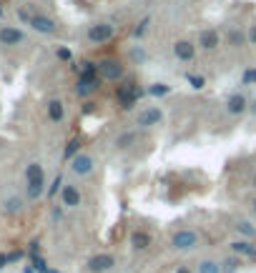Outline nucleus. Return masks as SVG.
I'll list each match as a JSON object with an SVG mask.
<instances>
[{"label": "nucleus", "mask_w": 256, "mask_h": 273, "mask_svg": "<svg viewBox=\"0 0 256 273\" xmlns=\"http://www.w3.org/2000/svg\"><path fill=\"white\" fill-rule=\"evenodd\" d=\"M98 75H101V81L121 83L123 75H126V68H123V63L116 60V58H103V60H98Z\"/></svg>", "instance_id": "f257e3e1"}, {"label": "nucleus", "mask_w": 256, "mask_h": 273, "mask_svg": "<svg viewBox=\"0 0 256 273\" xmlns=\"http://www.w3.org/2000/svg\"><path fill=\"white\" fill-rule=\"evenodd\" d=\"M138 95H141V88H138L133 81H126V83H121V86L116 88V100H118V105H121L123 110H131V108L136 105Z\"/></svg>", "instance_id": "f03ea898"}, {"label": "nucleus", "mask_w": 256, "mask_h": 273, "mask_svg": "<svg viewBox=\"0 0 256 273\" xmlns=\"http://www.w3.org/2000/svg\"><path fill=\"white\" fill-rule=\"evenodd\" d=\"M171 246L176 251H194L199 246V233L191 230V228H181L171 236Z\"/></svg>", "instance_id": "7ed1b4c3"}, {"label": "nucleus", "mask_w": 256, "mask_h": 273, "mask_svg": "<svg viewBox=\"0 0 256 273\" xmlns=\"http://www.w3.org/2000/svg\"><path fill=\"white\" fill-rule=\"evenodd\" d=\"M113 35H116V25L111 23H93L88 28V41L93 46H103L108 41H113Z\"/></svg>", "instance_id": "20e7f679"}, {"label": "nucleus", "mask_w": 256, "mask_h": 273, "mask_svg": "<svg viewBox=\"0 0 256 273\" xmlns=\"http://www.w3.org/2000/svg\"><path fill=\"white\" fill-rule=\"evenodd\" d=\"M161 123H163V113H161V108H156V105L143 108V110H138V115H136V126H141V128H154V126H161Z\"/></svg>", "instance_id": "39448f33"}, {"label": "nucleus", "mask_w": 256, "mask_h": 273, "mask_svg": "<svg viewBox=\"0 0 256 273\" xmlns=\"http://www.w3.org/2000/svg\"><path fill=\"white\" fill-rule=\"evenodd\" d=\"M113 266H116V256H111V253H98V256L88 258L86 271H88V273H105V271H111Z\"/></svg>", "instance_id": "423d86ee"}, {"label": "nucleus", "mask_w": 256, "mask_h": 273, "mask_svg": "<svg viewBox=\"0 0 256 273\" xmlns=\"http://www.w3.org/2000/svg\"><path fill=\"white\" fill-rule=\"evenodd\" d=\"M60 201H63V206H65V208H78V206H81V201H83L78 185L65 183V185H63V190H60Z\"/></svg>", "instance_id": "0eeeda50"}, {"label": "nucleus", "mask_w": 256, "mask_h": 273, "mask_svg": "<svg viewBox=\"0 0 256 273\" xmlns=\"http://www.w3.org/2000/svg\"><path fill=\"white\" fill-rule=\"evenodd\" d=\"M218 43H221V35H218V30H213V28H204L201 33H199V48L201 50H216L218 48Z\"/></svg>", "instance_id": "6e6552de"}, {"label": "nucleus", "mask_w": 256, "mask_h": 273, "mask_svg": "<svg viewBox=\"0 0 256 273\" xmlns=\"http://www.w3.org/2000/svg\"><path fill=\"white\" fill-rule=\"evenodd\" d=\"M93 155H88V153H78L76 158L70 161V171L76 173V176H88L91 171H93Z\"/></svg>", "instance_id": "1a4fd4ad"}, {"label": "nucleus", "mask_w": 256, "mask_h": 273, "mask_svg": "<svg viewBox=\"0 0 256 273\" xmlns=\"http://www.w3.org/2000/svg\"><path fill=\"white\" fill-rule=\"evenodd\" d=\"M249 110V98L244 95V93H231L229 98H226V113H231V115H244Z\"/></svg>", "instance_id": "9d476101"}, {"label": "nucleus", "mask_w": 256, "mask_h": 273, "mask_svg": "<svg viewBox=\"0 0 256 273\" xmlns=\"http://www.w3.org/2000/svg\"><path fill=\"white\" fill-rule=\"evenodd\" d=\"M25 41V33L13 28V25H3L0 28V43L3 46H20Z\"/></svg>", "instance_id": "9b49d317"}, {"label": "nucleus", "mask_w": 256, "mask_h": 273, "mask_svg": "<svg viewBox=\"0 0 256 273\" xmlns=\"http://www.w3.org/2000/svg\"><path fill=\"white\" fill-rule=\"evenodd\" d=\"M101 88V78H78L76 83V95L78 98H88Z\"/></svg>", "instance_id": "f8f14e48"}, {"label": "nucleus", "mask_w": 256, "mask_h": 273, "mask_svg": "<svg viewBox=\"0 0 256 273\" xmlns=\"http://www.w3.org/2000/svg\"><path fill=\"white\" fill-rule=\"evenodd\" d=\"M30 28H33L35 33L51 35V33H55V20H53V18H48V15H33Z\"/></svg>", "instance_id": "ddd939ff"}, {"label": "nucleus", "mask_w": 256, "mask_h": 273, "mask_svg": "<svg viewBox=\"0 0 256 273\" xmlns=\"http://www.w3.org/2000/svg\"><path fill=\"white\" fill-rule=\"evenodd\" d=\"M173 55H176L178 60H194L196 46H194L191 41H176V43H173Z\"/></svg>", "instance_id": "4468645a"}, {"label": "nucleus", "mask_w": 256, "mask_h": 273, "mask_svg": "<svg viewBox=\"0 0 256 273\" xmlns=\"http://www.w3.org/2000/svg\"><path fill=\"white\" fill-rule=\"evenodd\" d=\"M131 246H133V251H149V248L154 246L151 233H146V230H133V233H131Z\"/></svg>", "instance_id": "2eb2a0df"}, {"label": "nucleus", "mask_w": 256, "mask_h": 273, "mask_svg": "<svg viewBox=\"0 0 256 273\" xmlns=\"http://www.w3.org/2000/svg\"><path fill=\"white\" fill-rule=\"evenodd\" d=\"M226 43H229L231 48H246V46H249L246 30H241V28H231V30L226 33Z\"/></svg>", "instance_id": "dca6fc26"}, {"label": "nucleus", "mask_w": 256, "mask_h": 273, "mask_svg": "<svg viewBox=\"0 0 256 273\" xmlns=\"http://www.w3.org/2000/svg\"><path fill=\"white\" fill-rule=\"evenodd\" d=\"M231 251H234V256H249V258L256 256V246H254L251 241H246V238L234 241V243H231Z\"/></svg>", "instance_id": "f3484780"}, {"label": "nucleus", "mask_w": 256, "mask_h": 273, "mask_svg": "<svg viewBox=\"0 0 256 273\" xmlns=\"http://www.w3.org/2000/svg\"><path fill=\"white\" fill-rule=\"evenodd\" d=\"M46 178H35V181H28V198L30 201H38L41 196H46Z\"/></svg>", "instance_id": "a211bd4d"}, {"label": "nucleus", "mask_w": 256, "mask_h": 273, "mask_svg": "<svg viewBox=\"0 0 256 273\" xmlns=\"http://www.w3.org/2000/svg\"><path fill=\"white\" fill-rule=\"evenodd\" d=\"M48 118H51L53 123H60V121L65 118V105H63V100L53 98V100L48 103Z\"/></svg>", "instance_id": "6ab92c4d"}, {"label": "nucleus", "mask_w": 256, "mask_h": 273, "mask_svg": "<svg viewBox=\"0 0 256 273\" xmlns=\"http://www.w3.org/2000/svg\"><path fill=\"white\" fill-rule=\"evenodd\" d=\"M78 78H101L96 60H81L78 63Z\"/></svg>", "instance_id": "aec40b11"}, {"label": "nucleus", "mask_w": 256, "mask_h": 273, "mask_svg": "<svg viewBox=\"0 0 256 273\" xmlns=\"http://www.w3.org/2000/svg\"><path fill=\"white\" fill-rule=\"evenodd\" d=\"M196 273H224V268H221V263L213 261V258H204V261H199Z\"/></svg>", "instance_id": "412c9836"}, {"label": "nucleus", "mask_w": 256, "mask_h": 273, "mask_svg": "<svg viewBox=\"0 0 256 273\" xmlns=\"http://www.w3.org/2000/svg\"><path fill=\"white\" fill-rule=\"evenodd\" d=\"M78 153H81V138L76 136V138L68 140V145H65V150H63V158H65V161H73Z\"/></svg>", "instance_id": "4be33fe9"}, {"label": "nucleus", "mask_w": 256, "mask_h": 273, "mask_svg": "<svg viewBox=\"0 0 256 273\" xmlns=\"http://www.w3.org/2000/svg\"><path fill=\"white\" fill-rule=\"evenodd\" d=\"M136 138H138V133H136V131H126V133H121V136L116 138V148L126 150V148H131V145L136 143Z\"/></svg>", "instance_id": "5701e85b"}, {"label": "nucleus", "mask_w": 256, "mask_h": 273, "mask_svg": "<svg viewBox=\"0 0 256 273\" xmlns=\"http://www.w3.org/2000/svg\"><path fill=\"white\" fill-rule=\"evenodd\" d=\"M239 233H241V236L246 238V241H251V238H256V228L249 223V221H236V226H234Z\"/></svg>", "instance_id": "b1692460"}, {"label": "nucleus", "mask_w": 256, "mask_h": 273, "mask_svg": "<svg viewBox=\"0 0 256 273\" xmlns=\"http://www.w3.org/2000/svg\"><path fill=\"white\" fill-rule=\"evenodd\" d=\"M35 178H46L41 163H30V166L25 168V181H35Z\"/></svg>", "instance_id": "393cba45"}, {"label": "nucleus", "mask_w": 256, "mask_h": 273, "mask_svg": "<svg viewBox=\"0 0 256 273\" xmlns=\"http://www.w3.org/2000/svg\"><path fill=\"white\" fill-rule=\"evenodd\" d=\"M168 93H171V86H166V83H154L149 88V95H154V98H163Z\"/></svg>", "instance_id": "a878e982"}, {"label": "nucleus", "mask_w": 256, "mask_h": 273, "mask_svg": "<svg viewBox=\"0 0 256 273\" xmlns=\"http://www.w3.org/2000/svg\"><path fill=\"white\" fill-rule=\"evenodd\" d=\"M221 268H224V273H234L236 268H241V256H229V258L221 263Z\"/></svg>", "instance_id": "bb28decb"}, {"label": "nucleus", "mask_w": 256, "mask_h": 273, "mask_svg": "<svg viewBox=\"0 0 256 273\" xmlns=\"http://www.w3.org/2000/svg\"><path fill=\"white\" fill-rule=\"evenodd\" d=\"M20 211H23V198L13 196L5 201V213H20Z\"/></svg>", "instance_id": "cd10ccee"}, {"label": "nucleus", "mask_w": 256, "mask_h": 273, "mask_svg": "<svg viewBox=\"0 0 256 273\" xmlns=\"http://www.w3.org/2000/svg\"><path fill=\"white\" fill-rule=\"evenodd\" d=\"M186 81H189L191 88H196V91H201V88L206 86V78H204V75H196V73H186Z\"/></svg>", "instance_id": "c85d7f7f"}, {"label": "nucleus", "mask_w": 256, "mask_h": 273, "mask_svg": "<svg viewBox=\"0 0 256 273\" xmlns=\"http://www.w3.org/2000/svg\"><path fill=\"white\" fill-rule=\"evenodd\" d=\"M30 266L35 268V273H48V271H51L43 256H35V258H30Z\"/></svg>", "instance_id": "c756f323"}, {"label": "nucleus", "mask_w": 256, "mask_h": 273, "mask_svg": "<svg viewBox=\"0 0 256 273\" xmlns=\"http://www.w3.org/2000/svg\"><path fill=\"white\" fill-rule=\"evenodd\" d=\"M63 185H65V183H63V176L58 173V176L53 178V185L48 188V198H53V196H55V193H58V190H63Z\"/></svg>", "instance_id": "7c9ffc66"}, {"label": "nucleus", "mask_w": 256, "mask_h": 273, "mask_svg": "<svg viewBox=\"0 0 256 273\" xmlns=\"http://www.w3.org/2000/svg\"><path fill=\"white\" fill-rule=\"evenodd\" d=\"M241 83H244V86H254V83H256V68L244 70V75H241Z\"/></svg>", "instance_id": "2f4dec72"}, {"label": "nucleus", "mask_w": 256, "mask_h": 273, "mask_svg": "<svg viewBox=\"0 0 256 273\" xmlns=\"http://www.w3.org/2000/svg\"><path fill=\"white\" fill-rule=\"evenodd\" d=\"M131 60H133V63H143V60H146V50H143L141 46H136V48L131 50Z\"/></svg>", "instance_id": "473e14b6"}, {"label": "nucleus", "mask_w": 256, "mask_h": 273, "mask_svg": "<svg viewBox=\"0 0 256 273\" xmlns=\"http://www.w3.org/2000/svg\"><path fill=\"white\" fill-rule=\"evenodd\" d=\"M149 23H151L149 18H143V20H141V23H138V25L133 28V35H136V38H141V35H143L146 30H149Z\"/></svg>", "instance_id": "72a5a7b5"}, {"label": "nucleus", "mask_w": 256, "mask_h": 273, "mask_svg": "<svg viewBox=\"0 0 256 273\" xmlns=\"http://www.w3.org/2000/svg\"><path fill=\"white\" fill-rule=\"evenodd\" d=\"M246 38H249V46H256V23H254V25H249Z\"/></svg>", "instance_id": "f704fd0d"}, {"label": "nucleus", "mask_w": 256, "mask_h": 273, "mask_svg": "<svg viewBox=\"0 0 256 273\" xmlns=\"http://www.w3.org/2000/svg\"><path fill=\"white\" fill-rule=\"evenodd\" d=\"M35 256H41V243L38 241L30 243V258H35Z\"/></svg>", "instance_id": "c9c22d12"}, {"label": "nucleus", "mask_w": 256, "mask_h": 273, "mask_svg": "<svg viewBox=\"0 0 256 273\" xmlns=\"http://www.w3.org/2000/svg\"><path fill=\"white\" fill-rule=\"evenodd\" d=\"M55 55H58L60 60H70V50H68V48H58V50H55Z\"/></svg>", "instance_id": "e433bc0d"}, {"label": "nucleus", "mask_w": 256, "mask_h": 273, "mask_svg": "<svg viewBox=\"0 0 256 273\" xmlns=\"http://www.w3.org/2000/svg\"><path fill=\"white\" fill-rule=\"evenodd\" d=\"M23 258V251H13V253H8V261L13 263V261H20Z\"/></svg>", "instance_id": "4c0bfd02"}, {"label": "nucleus", "mask_w": 256, "mask_h": 273, "mask_svg": "<svg viewBox=\"0 0 256 273\" xmlns=\"http://www.w3.org/2000/svg\"><path fill=\"white\" fill-rule=\"evenodd\" d=\"M60 218H63V208L55 206V208H53V221H60Z\"/></svg>", "instance_id": "58836bf2"}, {"label": "nucleus", "mask_w": 256, "mask_h": 273, "mask_svg": "<svg viewBox=\"0 0 256 273\" xmlns=\"http://www.w3.org/2000/svg\"><path fill=\"white\" fill-rule=\"evenodd\" d=\"M8 263H10V261H8V253H0V271H3Z\"/></svg>", "instance_id": "ea45409f"}, {"label": "nucleus", "mask_w": 256, "mask_h": 273, "mask_svg": "<svg viewBox=\"0 0 256 273\" xmlns=\"http://www.w3.org/2000/svg\"><path fill=\"white\" fill-rule=\"evenodd\" d=\"M249 113H251V115H256V98H254V100H249Z\"/></svg>", "instance_id": "a19ab883"}, {"label": "nucleus", "mask_w": 256, "mask_h": 273, "mask_svg": "<svg viewBox=\"0 0 256 273\" xmlns=\"http://www.w3.org/2000/svg\"><path fill=\"white\" fill-rule=\"evenodd\" d=\"M176 273H194V271H191L189 266H178V268H176Z\"/></svg>", "instance_id": "79ce46f5"}, {"label": "nucleus", "mask_w": 256, "mask_h": 273, "mask_svg": "<svg viewBox=\"0 0 256 273\" xmlns=\"http://www.w3.org/2000/svg\"><path fill=\"white\" fill-rule=\"evenodd\" d=\"M83 113H93V103H86V105H83Z\"/></svg>", "instance_id": "37998d69"}, {"label": "nucleus", "mask_w": 256, "mask_h": 273, "mask_svg": "<svg viewBox=\"0 0 256 273\" xmlns=\"http://www.w3.org/2000/svg\"><path fill=\"white\" fill-rule=\"evenodd\" d=\"M23 273H35V268L33 266H23Z\"/></svg>", "instance_id": "c03bdc74"}, {"label": "nucleus", "mask_w": 256, "mask_h": 273, "mask_svg": "<svg viewBox=\"0 0 256 273\" xmlns=\"http://www.w3.org/2000/svg\"><path fill=\"white\" fill-rule=\"evenodd\" d=\"M251 211H254V216H256V198L251 201Z\"/></svg>", "instance_id": "a18cd8bd"}, {"label": "nucleus", "mask_w": 256, "mask_h": 273, "mask_svg": "<svg viewBox=\"0 0 256 273\" xmlns=\"http://www.w3.org/2000/svg\"><path fill=\"white\" fill-rule=\"evenodd\" d=\"M251 183H254V185H256V173H254V178H251Z\"/></svg>", "instance_id": "49530a36"}, {"label": "nucleus", "mask_w": 256, "mask_h": 273, "mask_svg": "<svg viewBox=\"0 0 256 273\" xmlns=\"http://www.w3.org/2000/svg\"><path fill=\"white\" fill-rule=\"evenodd\" d=\"M48 273H60V271H55V268H51V271H48Z\"/></svg>", "instance_id": "de8ad7c7"}, {"label": "nucleus", "mask_w": 256, "mask_h": 273, "mask_svg": "<svg viewBox=\"0 0 256 273\" xmlns=\"http://www.w3.org/2000/svg\"><path fill=\"white\" fill-rule=\"evenodd\" d=\"M0 15H3V5H0Z\"/></svg>", "instance_id": "09e8293b"}, {"label": "nucleus", "mask_w": 256, "mask_h": 273, "mask_svg": "<svg viewBox=\"0 0 256 273\" xmlns=\"http://www.w3.org/2000/svg\"><path fill=\"white\" fill-rule=\"evenodd\" d=\"M254 258H256V256H254Z\"/></svg>", "instance_id": "8fccbe9b"}]
</instances>
